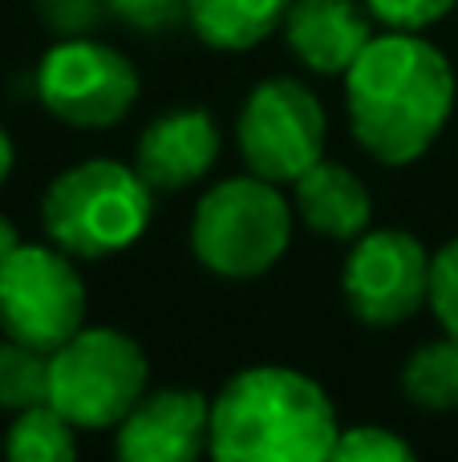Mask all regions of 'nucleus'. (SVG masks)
Returning <instances> with one entry per match:
<instances>
[{"label":"nucleus","instance_id":"24","mask_svg":"<svg viewBox=\"0 0 458 462\" xmlns=\"http://www.w3.org/2000/svg\"><path fill=\"white\" fill-rule=\"evenodd\" d=\"M8 171H13V143H8V134H5V126H0V187H5V179H8Z\"/></svg>","mask_w":458,"mask_h":462},{"label":"nucleus","instance_id":"16","mask_svg":"<svg viewBox=\"0 0 458 462\" xmlns=\"http://www.w3.org/2000/svg\"><path fill=\"white\" fill-rule=\"evenodd\" d=\"M402 390L418 410H458V337L446 333L414 349L402 369Z\"/></svg>","mask_w":458,"mask_h":462},{"label":"nucleus","instance_id":"22","mask_svg":"<svg viewBox=\"0 0 458 462\" xmlns=\"http://www.w3.org/2000/svg\"><path fill=\"white\" fill-rule=\"evenodd\" d=\"M105 13V0H45V21L57 37H86Z\"/></svg>","mask_w":458,"mask_h":462},{"label":"nucleus","instance_id":"8","mask_svg":"<svg viewBox=\"0 0 458 462\" xmlns=\"http://www.w3.org/2000/svg\"><path fill=\"white\" fill-rule=\"evenodd\" d=\"M37 97L53 118L81 130H102L130 114L138 97V69L110 45L61 37L37 65Z\"/></svg>","mask_w":458,"mask_h":462},{"label":"nucleus","instance_id":"5","mask_svg":"<svg viewBox=\"0 0 458 462\" xmlns=\"http://www.w3.org/2000/svg\"><path fill=\"white\" fill-rule=\"evenodd\" d=\"M146 353L110 325H81L49 353V402L78 430H114L146 393Z\"/></svg>","mask_w":458,"mask_h":462},{"label":"nucleus","instance_id":"6","mask_svg":"<svg viewBox=\"0 0 458 462\" xmlns=\"http://www.w3.org/2000/svg\"><path fill=\"white\" fill-rule=\"evenodd\" d=\"M86 325V280L69 252L21 244L0 260V328L32 349H61Z\"/></svg>","mask_w":458,"mask_h":462},{"label":"nucleus","instance_id":"1","mask_svg":"<svg viewBox=\"0 0 458 462\" xmlns=\"http://www.w3.org/2000/svg\"><path fill=\"white\" fill-rule=\"evenodd\" d=\"M345 106L357 143L386 167L418 162L454 110V69L418 32H381L345 69Z\"/></svg>","mask_w":458,"mask_h":462},{"label":"nucleus","instance_id":"18","mask_svg":"<svg viewBox=\"0 0 458 462\" xmlns=\"http://www.w3.org/2000/svg\"><path fill=\"white\" fill-rule=\"evenodd\" d=\"M337 462H410L414 447L402 442L398 434H389L386 426H349L337 434L333 455Z\"/></svg>","mask_w":458,"mask_h":462},{"label":"nucleus","instance_id":"15","mask_svg":"<svg viewBox=\"0 0 458 462\" xmlns=\"http://www.w3.org/2000/svg\"><path fill=\"white\" fill-rule=\"evenodd\" d=\"M78 426L53 406L41 402L16 414V422L8 426L5 455L13 462H69L78 455Z\"/></svg>","mask_w":458,"mask_h":462},{"label":"nucleus","instance_id":"23","mask_svg":"<svg viewBox=\"0 0 458 462\" xmlns=\"http://www.w3.org/2000/svg\"><path fill=\"white\" fill-rule=\"evenodd\" d=\"M16 247H21V231L13 227V219L0 216V260H8Z\"/></svg>","mask_w":458,"mask_h":462},{"label":"nucleus","instance_id":"4","mask_svg":"<svg viewBox=\"0 0 458 462\" xmlns=\"http://www.w3.org/2000/svg\"><path fill=\"white\" fill-rule=\"evenodd\" d=\"M292 239V208L280 183L260 175L224 179L191 216V252L224 280H256L280 263Z\"/></svg>","mask_w":458,"mask_h":462},{"label":"nucleus","instance_id":"17","mask_svg":"<svg viewBox=\"0 0 458 462\" xmlns=\"http://www.w3.org/2000/svg\"><path fill=\"white\" fill-rule=\"evenodd\" d=\"M49 402V353L8 337L0 345V410H21Z\"/></svg>","mask_w":458,"mask_h":462},{"label":"nucleus","instance_id":"2","mask_svg":"<svg viewBox=\"0 0 458 462\" xmlns=\"http://www.w3.org/2000/svg\"><path fill=\"white\" fill-rule=\"evenodd\" d=\"M337 410L313 377L284 365L235 374L211 402V458L316 462L337 447Z\"/></svg>","mask_w":458,"mask_h":462},{"label":"nucleus","instance_id":"9","mask_svg":"<svg viewBox=\"0 0 458 462\" xmlns=\"http://www.w3.org/2000/svg\"><path fill=\"white\" fill-rule=\"evenodd\" d=\"M345 304L365 325H402L430 304V252L402 227L362 231L341 272Z\"/></svg>","mask_w":458,"mask_h":462},{"label":"nucleus","instance_id":"20","mask_svg":"<svg viewBox=\"0 0 458 462\" xmlns=\"http://www.w3.org/2000/svg\"><path fill=\"white\" fill-rule=\"evenodd\" d=\"M187 8H191V0H105V13L138 32L175 29L187 21Z\"/></svg>","mask_w":458,"mask_h":462},{"label":"nucleus","instance_id":"13","mask_svg":"<svg viewBox=\"0 0 458 462\" xmlns=\"http://www.w3.org/2000/svg\"><path fill=\"white\" fill-rule=\"evenodd\" d=\"M297 191V211L316 236L337 239V244H353L362 231H370L373 203L365 183L341 162H313L305 175L292 183Z\"/></svg>","mask_w":458,"mask_h":462},{"label":"nucleus","instance_id":"12","mask_svg":"<svg viewBox=\"0 0 458 462\" xmlns=\"http://www.w3.org/2000/svg\"><path fill=\"white\" fill-rule=\"evenodd\" d=\"M280 29L305 69L345 78V69L373 41V16L365 0H292Z\"/></svg>","mask_w":458,"mask_h":462},{"label":"nucleus","instance_id":"11","mask_svg":"<svg viewBox=\"0 0 458 462\" xmlns=\"http://www.w3.org/2000/svg\"><path fill=\"white\" fill-rule=\"evenodd\" d=\"M219 151H224V134L215 118L199 106H179L142 130L134 167L154 191H183L215 167Z\"/></svg>","mask_w":458,"mask_h":462},{"label":"nucleus","instance_id":"21","mask_svg":"<svg viewBox=\"0 0 458 462\" xmlns=\"http://www.w3.org/2000/svg\"><path fill=\"white\" fill-rule=\"evenodd\" d=\"M365 8H370V16L378 24H386V29L422 32L435 21H443L454 8V0H365Z\"/></svg>","mask_w":458,"mask_h":462},{"label":"nucleus","instance_id":"14","mask_svg":"<svg viewBox=\"0 0 458 462\" xmlns=\"http://www.w3.org/2000/svg\"><path fill=\"white\" fill-rule=\"evenodd\" d=\"M289 5L292 0H191L187 21L203 45L240 53L280 29Z\"/></svg>","mask_w":458,"mask_h":462},{"label":"nucleus","instance_id":"3","mask_svg":"<svg viewBox=\"0 0 458 462\" xmlns=\"http://www.w3.org/2000/svg\"><path fill=\"white\" fill-rule=\"evenodd\" d=\"M154 216V187L138 167L114 159H86L61 171L41 199V224L61 252L78 260H105L146 236Z\"/></svg>","mask_w":458,"mask_h":462},{"label":"nucleus","instance_id":"7","mask_svg":"<svg viewBox=\"0 0 458 462\" xmlns=\"http://www.w3.org/2000/svg\"><path fill=\"white\" fill-rule=\"evenodd\" d=\"M325 110L305 81L272 78L248 94L235 122V143L252 175L272 183H297L325 159Z\"/></svg>","mask_w":458,"mask_h":462},{"label":"nucleus","instance_id":"10","mask_svg":"<svg viewBox=\"0 0 458 462\" xmlns=\"http://www.w3.org/2000/svg\"><path fill=\"white\" fill-rule=\"evenodd\" d=\"M114 450L126 462H191L211 450V402L199 390L142 393L114 426Z\"/></svg>","mask_w":458,"mask_h":462},{"label":"nucleus","instance_id":"25","mask_svg":"<svg viewBox=\"0 0 458 462\" xmlns=\"http://www.w3.org/2000/svg\"><path fill=\"white\" fill-rule=\"evenodd\" d=\"M41 5H45V0H41Z\"/></svg>","mask_w":458,"mask_h":462},{"label":"nucleus","instance_id":"19","mask_svg":"<svg viewBox=\"0 0 458 462\" xmlns=\"http://www.w3.org/2000/svg\"><path fill=\"white\" fill-rule=\"evenodd\" d=\"M430 309L443 333L458 337V239L430 255Z\"/></svg>","mask_w":458,"mask_h":462}]
</instances>
